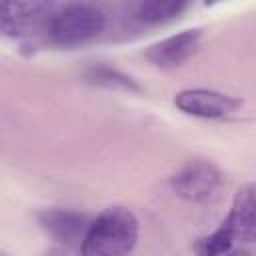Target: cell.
<instances>
[{
  "label": "cell",
  "instance_id": "6da1fadb",
  "mask_svg": "<svg viewBox=\"0 0 256 256\" xmlns=\"http://www.w3.org/2000/svg\"><path fill=\"white\" fill-rule=\"evenodd\" d=\"M140 222L126 206H108L92 218L80 244L82 256H128L138 242Z\"/></svg>",
  "mask_w": 256,
  "mask_h": 256
},
{
  "label": "cell",
  "instance_id": "7a4b0ae2",
  "mask_svg": "<svg viewBox=\"0 0 256 256\" xmlns=\"http://www.w3.org/2000/svg\"><path fill=\"white\" fill-rule=\"evenodd\" d=\"M108 24V16L102 8L90 2L54 4L50 12L44 38L58 48H80L96 40Z\"/></svg>",
  "mask_w": 256,
  "mask_h": 256
},
{
  "label": "cell",
  "instance_id": "3957f363",
  "mask_svg": "<svg viewBox=\"0 0 256 256\" xmlns=\"http://www.w3.org/2000/svg\"><path fill=\"white\" fill-rule=\"evenodd\" d=\"M222 186V170L214 162L204 158L188 160L168 178V188L172 190V194L192 204H206L216 200Z\"/></svg>",
  "mask_w": 256,
  "mask_h": 256
},
{
  "label": "cell",
  "instance_id": "277c9868",
  "mask_svg": "<svg viewBox=\"0 0 256 256\" xmlns=\"http://www.w3.org/2000/svg\"><path fill=\"white\" fill-rule=\"evenodd\" d=\"M54 4L48 2H2L0 30L8 38L36 40L46 34V24Z\"/></svg>",
  "mask_w": 256,
  "mask_h": 256
},
{
  "label": "cell",
  "instance_id": "5b68a950",
  "mask_svg": "<svg viewBox=\"0 0 256 256\" xmlns=\"http://www.w3.org/2000/svg\"><path fill=\"white\" fill-rule=\"evenodd\" d=\"M174 106L194 118L204 120H222L228 116H234L244 102L238 96L212 90V88H186L176 92Z\"/></svg>",
  "mask_w": 256,
  "mask_h": 256
},
{
  "label": "cell",
  "instance_id": "8992f818",
  "mask_svg": "<svg viewBox=\"0 0 256 256\" xmlns=\"http://www.w3.org/2000/svg\"><path fill=\"white\" fill-rule=\"evenodd\" d=\"M204 38L202 28H186L172 36H166L154 44H150L144 52V58L160 68V70H174L188 62L200 48Z\"/></svg>",
  "mask_w": 256,
  "mask_h": 256
},
{
  "label": "cell",
  "instance_id": "52a82bcc",
  "mask_svg": "<svg viewBox=\"0 0 256 256\" xmlns=\"http://www.w3.org/2000/svg\"><path fill=\"white\" fill-rule=\"evenodd\" d=\"M36 220L52 240L64 246H80L92 222V218H88V214L84 212L72 208H58V206L42 208L36 214Z\"/></svg>",
  "mask_w": 256,
  "mask_h": 256
},
{
  "label": "cell",
  "instance_id": "ba28073f",
  "mask_svg": "<svg viewBox=\"0 0 256 256\" xmlns=\"http://www.w3.org/2000/svg\"><path fill=\"white\" fill-rule=\"evenodd\" d=\"M234 242L256 244V182L240 186L226 218L220 222Z\"/></svg>",
  "mask_w": 256,
  "mask_h": 256
},
{
  "label": "cell",
  "instance_id": "9c48e42d",
  "mask_svg": "<svg viewBox=\"0 0 256 256\" xmlns=\"http://www.w3.org/2000/svg\"><path fill=\"white\" fill-rule=\"evenodd\" d=\"M188 6L190 4L182 0H138L128 4V12L138 24L162 26L184 14Z\"/></svg>",
  "mask_w": 256,
  "mask_h": 256
},
{
  "label": "cell",
  "instance_id": "30bf717a",
  "mask_svg": "<svg viewBox=\"0 0 256 256\" xmlns=\"http://www.w3.org/2000/svg\"><path fill=\"white\" fill-rule=\"evenodd\" d=\"M86 78L98 86L114 88V90H126V92H142V86L128 74L106 66V64H92L86 70Z\"/></svg>",
  "mask_w": 256,
  "mask_h": 256
},
{
  "label": "cell",
  "instance_id": "8fae6325",
  "mask_svg": "<svg viewBox=\"0 0 256 256\" xmlns=\"http://www.w3.org/2000/svg\"><path fill=\"white\" fill-rule=\"evenodd\" d=\"M196 256H224L230 250H234V240L226 232V228L220 224L212 232L200 236L192 246Z\"/></svg>",
  "mask_w": 256,
  "mask_h": 256
},
{
  "label": "cell",
  "instance_id": "7c38bea8",
  "mask_svg": "<svg viewBox=\"0 0 256 256\" xmlns=\"http://www.w3.org/2000/svg\"><path fill=\"white\" fill-rule=\"evenodd\" d=\"M224 256H250L246 250H230L228 254H224Z\"/></svg>",
  "mask_w": 256,
  "mask_h": 256
},
{
  "label": "cell",
  "instance_id": "4fadbf2b",
  "mask_svg": "<svg viewBox=\"0 0 256 256\" xmlns=\"http://www.w3.org/2000/svg\"><path fill=\"white\" fill-rule=\"evenodd\" d=\"M0 256H10V254H8V252H2V254H0Z\"/></svg>",
  "mask_w": 256,
  "mask_h": 256
}]
</instances>
